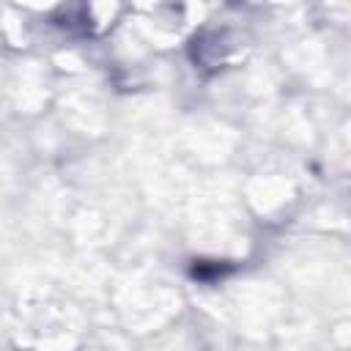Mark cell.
<instances>
[{
    "label": "cell",
    "instance_id": "obj_1",
    "mask_svg": "<svg viewBox=\"0 0 351 351\" xmlns=\"http://www.w3.org/2000/svg\"><path fill=\"white\" fill-rule=\"evenodd\" d=\"M230 269H233V266L219 263V261H195V266H192L189 274H192L195 280H200V282H214V280H222Z\"/></svg>",
    "mask_w": 351,
    "mask_h": 351
}]
</instances>
